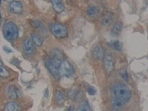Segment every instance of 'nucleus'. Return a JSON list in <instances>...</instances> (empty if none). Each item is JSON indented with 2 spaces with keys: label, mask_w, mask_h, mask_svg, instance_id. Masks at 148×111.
<instances>
[{
  "label": "nucleus",
  "mask_w": 148,
  "mask_h": 111,
  "mask_svg": "<svg viewBox=\"0 0 148 111\" xmlns=\"http://www.w3.org/2000/svg\"><path fill=\"white\" fill-rule=\"evenodd\" d=\"M113 90L116 99H119L124 104L129 101L131 97V92L129 88L125 84L118 83L113 87Z\"/></svg>",
  "instance_id": "nucleus-1"
},
{
  "label": "nucleus",
  "mask_w": 148,
  "mask_h": 111,
  "mask_svg": "<svg viewBox=\"0 0 148 111\" xmlns=\"http://www.w3.org/2000/svg\"><path fill=\"white\" fill-rule=\"evenodd\" d=\"M73 108H70V109L69 110H73Z\"/></svg>",
  "instance_id": "nucleus-26"
},
{
  "label": "nucleus",
  "mask_w": 148,
  "mask_h": 111,
  "mask_svg": "<svg viewBox=\"0 0 148 111\" xmlns=\"http://www.w3.org/2000/svg\"><path fill=\"white\" fill-rule=\"evenodd\" d=\"M108 45L113 50L121 51L122 49V45L119 41H112L108 44Z\"/></svg>",
  "instance_id": "nucleus-19"
},
{
  "label": "nucleus",
  "mask_w": 148,
  "mask_h": 111,
  "mask_svg": "<svg viewBox=\"0 0 148 111\" xmlns=\"http://www.w3.org/2000/svg\"><path fill=\"white\" fill-rule=\"evenodd\" d=\"M56 100L57 101V102L59 104H63L67 100V97H66V95L64 94L62 91L58 90L56 92Z\"/></svg>",
  "instance_id": "nucleus-14"
},
{
  "label": "nucleus",
  "mask_w": 148,
  "mask_h": 111,
  "mask_svg": "<svg viewBox=\"0 0 148 111\" xmlns=\"http://www.w3.org/2000/svg\"><path fill=\"white\" fill-rule=\"evenodd\" d=\"M113 14L110 12H108L105 14V15L102 18V25L105 27H108V26L111 25V24L113 23Z\"/></svg>",
  "instance_id": "nucleus-12"
},
{
  "label": "nucleus",
  "mask_w": 148,
  "mask_h": 111,
  "mask_svg": "<svg viewBox=\"0 0 148 111\" xmlns=\"http://www.w3.org/2000/svg\"><path fill=\"white\" fill-rule=\"evenodd\" d=\"M45 62L46 67L48 69V71H50V73L52 74V76L56 79H60L61 76L59 71V67L60 63H59L55 59H53L51 56H49L46 58Z\"/></svg>",
  "instance_id": "nucleus-3"
},
{
  "label": "nucleus",
  "mask_w": 148,
  "mask_h": 111,
  "mask_svg": "<svg viewBox=\"0 0 148 111\" xmlns=\"http://www.w3.org/2000/svg\"><path fill=\"white\" fill-rule=\"evenodd\" d=\"M8 94L10 99H16L18 97V89L14 85H10L8 88Z\"/></svg>",
  "instance_id": "nucleus-13"
},
{
  "label": "nucleus",
  "mask_w": 148,
  "mask_h": 111,
  "mask_svg": "<svg viewBox=\"0 0 148 111\" xmlns=\"http://www.w3.org/2000/svg\"><path fill=\"white\" fill-rule=\"evenodd\" d=\"M10 74L9 71H8V70L4 67L3 64L0 62V77L7 79V78L10 77Z\"/></svg>",
  "instance_id": "nucleus-20"
},
{
  "label": "nucleus",
  "mask_w": 148,
  "mask_h": 111,
  "mask_svg": "<svg viewBox=\"0 0 148 111\" xmlns=\"http://www.w3.org/2000/svg\"><path fill=\"white\" fill-rule=\"evenodd\" d=\"M104 50L101 46L96 45L92 49V57L96 60H101L104 56Z\"/></svg>",
  "instance_id": "nucleus-9"
},
{
  "label": "nucleus",
  "mask_w": 148,
  "mask_h": 111,
  "mask_svg": "<svg viewBox=\"0 0 148 111\" xmlns=\"http://www.w3.org/2000/svg\"><path fill=\"white\" fill-rule=\"evenodd\" d=\"M104 60V68L108 74L112 73L114 70V59L110 53H105L103 58Z\"/></svg>",
  "instance_id": "nucleus-7"
},
{
  "label": "nucleus",
  "mask_w": 148,
  "mask_h": 111,
  "mask_svg": "<svg viewBox=\"0 0 148 111\" xmlns=\"http://www.w3.org/2000/svg\"><path fill=\"white\" fill-rule=\"evenodd\" d=\"M31 25H32V26H34V27H36V28H38V27H41V26H42V23H41L39 21H33L32 22H31Z\"/></svg>",
  "instance_id": "nucleus-25"
},
{
  "label": "nucleus",
  "mask_w": 148,
  "mask_h": 111,
  "mask_svg": "<svg viewBox=\"0 0 148 111\" xmlns=\"http://www.w3.org/2000/svg\"><path fill=\"white\" fill-rule=\"evenodd\" d=\"M68 96L71 98V99L76 101L81 99L82 97V93L80 91L76 90H71L68 92Z\"/></svg>",
  "instance_id": "nucleus-18"
},
{
  "label": "nucleus",
  "mask_w": 148,
  "mask_h": 111,
  "mask_svg": "<svg viewBox=\"0 0 148 111\" xmlns=\"http://www.w3.org/2000/svg\"><path fill=\"white\" fill-rule=\"evenodd\" d=\"M119 74L120 76H121V77L125 81L128 82V74L127 73L126 70H121V71H120Z\"/></svg>",
  "instance_id": "nucleus-23"
},
{
  "label": "nucleus",
  "mask_w": 148,
  "mask_h": 111,
  "mask_svg": "<svg viewBox=\"0 0 148 111\" xmlns=\"http://www.w3.org/2000/svg\"><path fill=\"white\" fill-rule=\"evenodd\" d=\"M87 91H88V92L89 93V95H90V96H93V95L96 94V88H94L93 87H89V88L87 89Z\"/></svg>",
  "instance_id": "nucleus-24"
},
{
  "label": "nucleus",
  "mask_w": 148,
  "mask_h": 111,
  "mask_svg": "<svg viewBox=\"0 0 148 111\" xmlns=\"http://www.w3.org/2000/svg\"><path fill=\"white\" fill-rule=\"evenodd\" d=\"M31 39L34 42L35 45L38 47H41L43 44V39L39 35V34H36V33H32L31 34Z\"/></svg>",
  "instance_id": "nucleus-15"
},
{
  "label": "nucleus",
  "mask_w": 148,
  "mask_h": 111,
  "mask_svg": "<svg viewBox=\"0 0 148 111\" xmlns=\"http://www.w3.org/2000/svg\"><path fill=\"white\" fill-rule=\"evenodd\" d=\"M9 10L13 14H22V11H23V7H22V5L20 2H18V1H12L9 4Z\"/></svg>",
  "instance_id": "nucleus-8"
},
{
  "label": "nucleus",
  "mask_w": 148,
  "mask_h": 111,
  "mask_svg": "<svg viewBox=\"0 0 148 111\" xmlns=\"http://www.w3.org/2000/svg\"><path fill=\"white\" fill-rule=\"evenodd\" d=\"M121 29H122V24L121 22H116L111 30V35L113 36H117L121 33Z\"/></svg>",
  "instance_id": "nucleus-16"
},
{
  "label": "nucleus",
  "mask_w": 148,
  "mask_h": 111,
  "mask_svg": "<svg viewBox=\"0 0 148 111\" xmlns=\"http://www.w3.org/2000/svg\"><path fill=\"white\" fill-rule=\"evenodd\" d=\"M90 110V105L88 103V101H83L82 103L81 104V105H80V108H79V110L80 111H88Z\"/></svg>",
  "instance_id": "nucleus-22"
},
{
  "label": "nucleus",
  "mask_w": 148,
  "mask_h": 111,
  "mask_svg": "<svg viewBox=\"0 0 148 111\" xmlns=\"http://www.w3.org/2000/svg\"><path fill=\"white\" fill-rule=\"evenodd\" d=\"M19 110V106L16 102L10 101L5 107V111H17Z\"/></svg>",
  "instance_id": "nucleus-17"
},
{
  "label": "nucleus",
  "mask_w": 148,
  "mask_h": 111,
  "mask_svg": "<svg viewBox=\"0 0 148 111\" xmlns=\"http://www.w3.org/2000/svg\"><path fill=\"white\" fill-rule=\"evenodd\" d=\"M87 14L91 18H97L101 14V10L99 8L96 6H90L87 10Z\"/></svg>",
  "instance_id": "nucleus-10"
},
{
  "label": "nucleus",
  "mask_w": 148,
  "mask_h": 111,
  "mask_svg": "<svg viewBox=\"0 0 148 111\" xmlns=\"http://www.w3.org/2000/svg\"><path fill=\"white\" fill-rule=\"evenodd\" d=\"M23 50L24 52L27 56H32L36 51L35 44L33 42L32 39L27 38L23 42Z\"/></svg>",
  "instance_id": "nucleus-6"
},
{
  "label": "nucleus",
  "mask_w": 148,
  "mask_h": 111,
  "mask_svg": "<svg viewBox=\"0 0 148 111\" xmlns=\"http://www.w3.org/2000/svg\"><path fill=\"white\" fill-rule=\"evenodd\" d=\"M59 71L61 76L71 77L74 73V68L67 59H64L59 64Z\"/></svg>",
  "instance_id": "nucleus-5"
},
{
  "label": "nucleus",
  "mask_w": 148,
  "mask_h": 111,
  "mask_svg": "<svg viewBox=\"0 0 148 111\" xmlns=\"http://www.w3.org/2000/svg\"><path fill=\"white\" fill-rule=\"evenodd\" d=\"M53 5V8L56 13L60 14L64 10V6L62 0H51Z\"/></svg>",
  "instance_id": "nucleus-11"
},
{
  "label": "nucleus",
  "mask_w": 148,
  "mask_h": 111,
  "mask_svg": "<svg viewBox=\"0 0 148 111\" xmlns=\"http://www.w3.org/2000/svg\"><path fill=\"white\" fill-rule=\"evenodd\" d=\"M3 34L7 40H15L18 36V28L14 22H8L3 27Z\"/></svg>",
  "instance_id": "nucleus-2"
},
{
  "label": "nucleus",
  "mask_w": 148,
  "mask_h": 111,
  "mask_svg": "<svg viewBox=\"0 0 148 111\" xmlns=\"http://www.w3.org/2000/svg\"><path fill=\"white\" fill-rule=\"evenodd\" d=\"M50 30L53 36H55L58 39L65 38L68 34L67 27L63 24L57 23V22L51 24L50 26Z\"/></svg>",
  "instance_id": "nucleus-4"
},
{
  "label": "nucleus",
  "mask_w": 148,
  "mask_h": 111,
  "mask_svg": "<svg viewBox=\"0 0 148 111\" xmlns=\"http://www.w3.org/2000/svg\"><path fill=\"white\" fill-rule=\"evenodd\" d=\"M112 104H113V107H114L116 109H120V108H121L124 106V104H124L122 101H120L119 99H118L114 98V99H112Z\"/></svg>",
  "instance_id": "nucleus-21"
}]
</instances>
